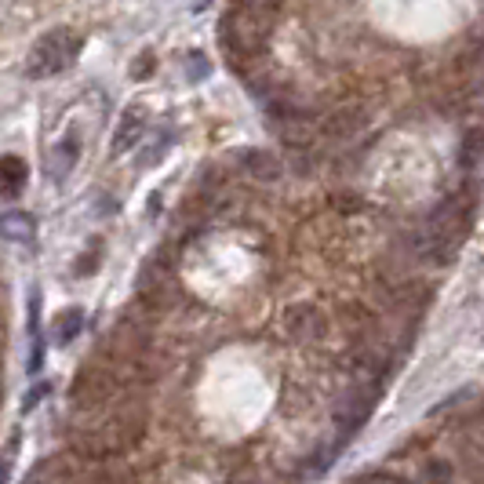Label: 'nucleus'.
I'll use <instances>...</instances> for the list:
<instances>
[{
  "label": "nucleus",
  "instance_id": "15",
  "mask_svg": "<svg viewBox=\"0 0 484 484\" xmlns=\"http://www.w3.org/2000/svg\"><path fill=\"white\" fill-rule=\"evenodd\" d=\"M190 73H193V80H205L208 77V59L205 55H190Z\"/></svg>",
  "mask_w": 484,
  "mask_h": 484
},
{
  "label": "nucleus",
  "instance_id": "6",
  "mask_svg": "<svg viewBox=\"0 0 484 484\" xmlns=\"http://www.w3.org/2000/svg\"><path fill=\"white\" fill-rule=\"evenodd\" d=\"M285 328H288L292 339H320L325 335V317H320V310H313V306H295L285 317Z\"/></svg>",
  "mask_w": 484,
  "mask_h": 484
},
{
  "label": "nucleus",
  "instance_id": "4",
  "mask_svg": "<svg viewBox=\"0 0 484 484\" xmlns=\"http://www.w3.org/2000/svg\"><path fill=\"white\" fill-rule=\"evenodd\" d=\"M270 120H273V128L280 132V139H285L288 146H306L313 139V125H310V117L299 113V109H270Z\"/></svg>",
  "mask_w": 484,
  "mask_h": 484
},
{
  "label": "nucleus",
  "instance_id": "7",
  "mask_svg": "<svg viewBox=\"0 0 484 484\" xmlns=\"http://www.w3.org/2000/svg\"><path fill=\"white\" fill-rule=\"evenodd\" d=\"M0 237L12 240V245H29L36 237V219L29 212H4L0 215Z\"/></svg>",
  "mask_w": 484,
  "mask_h": 484
},
{
  "label": "nucleus",
  "instance_id": "13",
  "mask_svg": "<svg viewBox=\"0 0 484 484\" xmlns=\"http://www.w3.org/2000/svg\"><path fill=\"white\" fill-rule=\"evenodd\" d=\"M459 160H463V168H477L480 160H484V132H480V128L466 132L463 149H459Z\"/></svg>",
  "mask_w": 484,
  "mask_h": 484
},
{
  "label": "nucleus",
  "instance_id": "11",
  "mask_svg": "<svg viewBox=\"0 0 484 484\" xmlns=\"http://www.w3.org/2000/svg\"><path fill=\"white\" fill-rule=\"evenodd\" d=\"M77 157H80V142H77V139H62V142L52 149V179H66L69 168L77 165Z\"/></svg>",
  "mask_w": 484,
  "mask_h": 484
},
{
  "label": "nucleus",
  "instance_id": "17",
  "mask_svg": "<svg viewBox=\"0 0 484 484\" xmlns=\"http://www.w3.org/2000/svg\"><path fill=\"white\" fill-rule=\"evenodd\" d=\"M212 4V0H190V12H205Z\"/></svg>",
  "mask_w": 484,
  "mask_h": 484
},
{
  "label": "nucleus",
  "instance_id": "10",
  "mask_svg": "<svg viewBox=\"0 0 484 484\" xmlns=\"http://www.w3.org/2000/svg\"><path fill=\"white\" fill-rule=\"evenodd\" d=\"M26 186V160L19 157H0V193L15 197Z\"/></svg>",
  "mask_w": 484,
  "mask_h": 484
},
{
  "label": "nucleus",
  "instance_id": "3",
  "mask_svg": "<svg viewBox=\"0 0 484 484\" xmlns=\"http://www.w3.org/2000/svg\"><path fill=\"white\" fill-rule=\"evenodd\" d=\"M375 408V386H360V390H350L343 400H339V408H335V423L353 433L360 423L368 419V412Z\"/></svg>",
  "mask_w": 484,
  "mask_h": 484
},
{
  "label": "nucleus",
  "instance_id": "16",
  "mask_svg": "<svg viewBox=\"0 0 484 484\" xmlns=\"http://www.w3.org/2000/svg\"><path fill=\"white\" fill-rule=\"evenodd\" d=\"M44 393H48V386H33V390H29V397H26V405H22V408L29 412V408H33V405H36V400H40V397H44Z\"/></svg>",
  "mask_w": 484,
  "mask_h": 484
},
{
  "label": "nucleus",
  "instance_id": "9",
  "mask_svg": "<svg viewBox=\"0 0 484 484\" xmlns=\"http://www.w3.org/2000/svg\"><path fill=\"white\" fill-rule=\"evenodd\" d=\"M240 160H245V172H248L252 179H262V182H277V179H280L277 157L266 153V149H252V153H245Z\"/></svg>",
  "mask_w": 484,
  "mask_h": 484
},
{
  "label": "nucleus",
  "instance_id": "8",
  "mask_svg": "<svg viewBox=\"0 0 484 484\" xmlns=\"http://www.w3.org/2000/svg\"><path fill=\"white\" fill-rule=\"evenodd\" d=\"M365 125H368L365 113L343 106V109H335V113L325 120V132H328L332 139H353V135H360V128H365Z\"/></svg>",
  "mask_w": 484,
  "mask_h": 484
},
{
  "label": "nucleus",
  "instance_id": "5",
  "mask_svg": "<svg viewBox=\"0 0 484 484\" xmlns=\"http://www.w3.org/2000/svg\"><path fill=\"white\" fill-rule=\"evenodd\" d=\"M146 109L142 106H132L125 117H120V125H117V135H113V153L120 157V153H128V149H135L142 139H146Z\"/></svg>",
  "mask_w": 484,
  "mask_h": 484
},
{
  "label": "nucleus",
  "instance_id": "12",
  "mask_svg": "<svg viewBox=\"0 0 484 484\" xmlns=\"http://www.w3.org/2000/svg\"><path fill=\"white\" fill-rule=\"evenodd\" d=\"M80 328H85V313H80V310H66V313L55 320V343H59V346H69V343L80 335Z\"/></svg>",
  "mask_w": 484,
  "mask_h": 484
},
{
  "label": "nucleus",
  "instance_id": "1",
  "mask_svg": "<svg viewBox=\"0 0 484 484\" xmlns=\"http://www.w3.org/2000/svg\"><path fill=\"white\" fill-rule=\"evenodd\" d=\"M80 55V36L66 26L59 29H48L44 36L33 44L29 59H26V73L36 77V80H44V77H59L62 69L73 66V59Z\"/></svg>",
  "mask_w": 484,
  "mask_h": 484
},
{
  "label": "nucleus",
  "instance_id": "14",
  "mask_svg": "<svg viewBox=\"0 0 484 484\" xmlns=\"http://www.w3.org/2000/svg\"><path fill=\"white\" fill-rule=\"evenodd\" d=\"M15 452H19V433L12 437V445H8L4 459H0V484H8V477H12V463H15Z\"/></svg>",
  "mask_w": 484,
  "mask_h": 484
},
{
  "label": "nucleus",
  "instance_id": "2",
  "mask_svg": "<svg viewBox=\"0 0 484 484\" xmlns=\"http://www.w3.org/2000/svg\"><path fill=\"white\" fill-rule=\"evenodd\" d=\"M266 12H255V8H245V4H237L226 22H222V40H226V48L230 55H252L262 48V40H266Z\"/></svg>",
  "mask_w": 484,
  "mask_h": 484
}]
</instances>
